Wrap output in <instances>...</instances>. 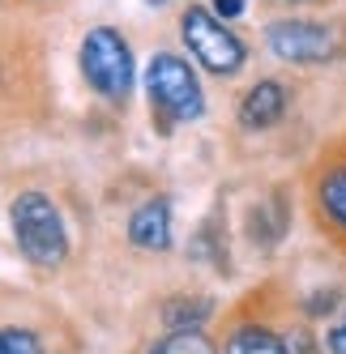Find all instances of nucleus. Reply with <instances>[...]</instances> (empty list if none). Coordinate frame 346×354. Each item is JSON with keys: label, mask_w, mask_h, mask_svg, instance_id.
I'll return each mask as SVG.
<instances>
[{"label": "nucleus", "mask_w": 346, "mask_h": 354, "mask_svg": "<svg viewBox=\"0 0 346 354\" xmlns=\"http://www.w3.org/2000/svg\"><path fill=\"white\" fill-rule=\"evenodd\" d=\"M338 308V290H325V299H308V316H325Z\"/></svg>", "instance_id": "nucleus-15"}, {"label": "nucleus", "mask_w": 346, "mask_h": 354, "mask_svg": "<svg viewBox=\"0 0 346 354\" xmlns=\"http://www.w3.org/2000/svg\"><path fill=\"white\" fill-rule=\"evenodd\" d=\"M150 354H218V346L206 328H171L167 337L150 346Z\"/></svg>", "instance_id": "nucleus-11"}, {"label": "nucleus", "mask_w": 346, "mask_h": 354, "mask_svg": "<svg viewBox=\"0 0 346 354\" xmlns=\"http://www.w3.org/2000/svg\"><path fill=\"white\" fill-rule=\"evenodd\" d=\"M291 5H304V0H291Z\"/></svg>", "instance_id": "nucleus-18"}, {"label": "nucleus", "mask_w": 346, "mask_h": 354, "mask_svg": "<svg viewBox=\"0 0 346 354\" xmlns=\"http://www.w3.org/2000/svg\"><path fill=\"white\" fill-rule=\"evenodd\" d=\"M180 39L188 47V56L201 64L206 73H214V77H235V73L248 64V47H244L227 30V21H222L214 9H206V5H188L184 9Z\"/></svg>", "instance_id": "nucleus-4"}, {"label": "nucleus", "mask_w": 346, "mask_h": 354, "mask_svg": "<svg viewBox=\"0 0 346 354\" xmlns=\"http://www.w3.org/2000/svg\"><path fill=\"white\" fill-rule=\"evenodd\" d=\"M286 107H291L286 86H282L278 77H265V82H257L253 90H244L235 115H239V129L261 133V129H274V124L286 115Z\"/></svg>", "instance_id": "nucleus-6"}, {"label": "nucleus", "mask_w": 346, "mask_h": 354, "mask_svg": "<svg viewBox=\"0 0 346 354\" xmlns=\"http://www.w3.org/2000/svg\"><path fill=\"white\" fill-rule=\"evenodd\" d=\"M325 346H329V354H346V312H342V320L325 333Z\"/></svg>", "instance_id": "nucleus-14"}, {"label": "nucleus", "mask_w": 346, "mask_h": 354, "mask_svg": "<svg viewBox=\"0 0 346 354\" xmlns=\"http://www.w3.org/2000/svg\"><path fill=\"white\" fill-rule=\"evenodd\" d=\"M210 316H214V303L197 299V295H171L163 303V324L167 328H201Z\"/></svg>", "instance_id": "nucleus-9"}, {"label": "nucleus", "mask_w": 346, "mask_h": 354, "mask_svg": "<svg viewBox=\"0 0 346 354\" xmlns=\"http://www.w3.org/2000/svg\"><path fill=\"white\" fill-rule=\"evenodd\" d=\"M145 103H150V120L163 137H171L180 124H197L206 115V90L197 82V68L176 52L150 56V64H145Z\"/></svg>", "instance_id": "nucleus-1"}, {"label": "nucleus", "mask_w": 346, "mask_h": 354, "mask_svg": "<svg viewBox=\"0 0 346 354\" xmlns=\"http://www.w3.org/2000/svg\"><path fill=\"white\" fill-rule=\"evenodd\" d=\"M222 21H235V17H244V9H248V0H214L210 5Z\"/></svg>", "instance_id": "nucleus-13"}, {"label": "nucleus", "mask_w": 346, "mask_h": 354, "mask_svg": "<svg viewBox=\"0 0 346 354\" xmlns=\"http://www.w3.org/2000/svg\"><path fill=\"white\" fill-rule=\"evenodd\" d=\"M265 47L282 64H329L342 56V30L316 17H278L265 26Z\"/></svg>", "instance_id": "nucleus-5"}, {"label": "nucleus", "mask_w": 346, "mask_h": 354, "mask_svg": "<svg viewBox=\"0 0 346 354\" xmlns=\"http://www.w3.org/2000/svg\"><path fill=\"white\" fill-rule=\"evenodd\" d=\"M13 243L35 269H56L69 261V226L47 192H17L9 205Z\"/></svg>", "instance_id": "nucleus-2"}, {"label": "nucleus", "mask_w": 346, "mask_h": 354, "mask_svg": "<svg viewBox=\"0 0 346 354\" xmlns=\"http://www.w3.org/2000/svg\"><path fill=\"white\" fill-rule=\"evenodd\" d=\"M145 5H154V9H158V5H167V0H145Z\"/></svg>", "instance_id": "nucleus-17"}, {"label": "nucleus", "mask_w": 346, "mask_h": 354, "mask_svg": "<svg viewBox=\"0 0 346 354\" xmlns=\"http://www.w3.org/2000/svg\"><path fill=\"white\" fill-rule=\"evenodd\" d=\"M286 346H291V354H316V346H312V337L304 333V328H300V333H291Z\"/></svg>", "instance_id": "nucleus-16"}, {"label": "nucleus", "mask_w": 346, "mask_h": 354, "mask_svg": "<svg viewBox=\"0 0 346 354\" xmlns=\"http://www.w3.org/2000/svg\"><path fill=\"white\" fill-rule=\"evenodd\" d=\"M222 354H291V346L265 324H239L222 346Z\"/></svg>", "instance_id": "nucleus-8"}, {"label": "nucleus", "mask_w": 346, "mask_h": 354, "mask_svg": "<svg viewBox=\"0 0 346 354\" xmlns=\"http://www.w3.org/2000/svg\"><path fill=\"white\" fill-rule=\"evenodd\" d=\"M129 243L141 252H167L171 248V205L163 196L141 201L129 214Z\"/></svg>", "instance_id": "nucleus-7"}, {"label": "nucleus", "mask_w": 346, "mask_h": 354, "mask_svg": "<svg viewBox=\"0 0 346 354\" xmlns=\"http://www.w3.org/2000/svg\"><path fill=\"white\" fill-rule=\"evenodd\" d=\"M0 354H43V342H39L35 328L5 324L0 328Z\"/></svg>", "instance_id": "nucleus-12"}, {"label": "nucleus", "mask_w": 346, "mask_h": 354, "mask_svg": "<svg viewBox=\"0 0 346 354\" xmlns=\"http://www.w3.org/2000/svg\"><path fill=\"white\" fill-rule=\"evenodd\" d=\"M316 201H320V209H325V218L346 235V167H334V171L320 175Z\"/></svg>", "instance_id": "nucleus-10"}, {"label": "nucleus", "mask_w": 346, "mask_h": 354, "mask_svg": "<svg viewBox=\"0 0 346 354\" xmlns=\"http://www.w3.org/2000/svg\"><path fill=\"white\" fill-rule=\"evenodd\" d=\"M78 68H82L86 86H90L98 98L120 103V107L129 103V94H133V86H137L133 47H129V39L120 35L116 26H94V30H86L82 47H78Z\"/></svg>", "instance_id": "nucleus-3"}]
</instances>
